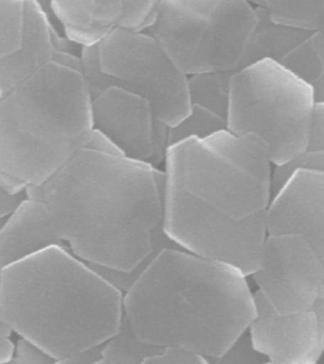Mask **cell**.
Here are the masks:
<instances>
[{
  "mask_svg": "<svg viewBox=\"0 0 324 364\" xmlns=\"http://www.w3.org/2000/svg\"><path fill=\"white\" fill-rule=\"evenodd\" d=\"M307 149L324 150V104L315 105L314 121Z\"/></svg>",
  "mask_w": 324,
  "mask_h": 364,
  "instance_id": "28",
  "label": "cell"
},
{
  "mask_svg": "<svg viewBox=\"0 0 324 364\" xmlns=\"http://www.w3.org/2000/svg\"><path fill=\"white\" fill-rule=\"evenodd\" d=\"M249 0H158L144 31L188 76L235 73L257 25Z\"/></svg>",
  "mask_w": 324,
  "mask_h": 364,
  "instance_id": "7",
  "label": "cell"
},
{
  "mask_svg": "<svg viewBox=\"0 0 324 364\" xmlns=\"http://www.w3.org/2000/svg\"><path fill=\"white\" fill-rule=\"evenodd\" d=\"M48 4L65 37L81 48L98 45L124 16L122 0H48Z\"/></svg>",
  "mask_w": 324,
  "mask_h": 364,
  "instance_id": "15",
  "label": "cell"
},
{
  "mask_svg": "<svg viewBox=\"0 0 324 364\" xmlns=\"http://www.w3.org/2000/svg\"><path fill=\"white\" fill-rule=\"evenodd\" d=\"M147 363L205 364L207 363V360L203 355L189 350L167 346L163 347L159 354L149 358Z\"/></svg>",
  "mask_w": 324,
  "mask_h": 364,
  "instance_id": "27",
  "label": "cell"
},
{
  "mask_svg": "<svg viewBox=\"0 0 324 364\" xmlns=\"http://www.w3.org/2000/svg\"><path fill=\"white\" fill-rule=\"evenodd\" d=\"M26 198V193H11L0 186V218H9Z\"/></svg>",
  "mask_w": 324,
  "mask_h": 364,
  "instance_id": "29",
  "label": "cell"
},
{
  "mask_svg": "<svg viewBox=\"0 0 324 364\" xmlns=\"http://www.w3.org/2000/svg\"><path fill=\"white\" fill-rule=\"evenodd\" d=\"M273 21L306 31L324 26V0H261Z\"/></svg>",
  "mask_w": 324,
  "mask_h": 364,
  "instance_id": "18",
  "label": "cell"
},
{
  "mask_svg": "<svg viewBox=\"0 0 324 364\" xmlns=\"http://www.w3.org/2000/svg\"><path fill=\"white\" fill-rule=\"evenodd\" d=\"M163 229L182 249L252 275L269 235L272 161L259 136L189 139L165 156Z\"/></svg>",
  "mask_w": 324,
  "mask_h": 364,
  "instance_id": "2",
  "label": "cell"
},
{
  "mask_svg": "<svg viewBox=\"0 0 324 364\" xmlns=\"http://www.w3.org/2000/svg\"><path fill=\"white\" fill-rule=\"evenodd\" d=\"M249 1L256 7H261V0H249Z\"/></svg>",
  "mask_w": 324,
  "mask_h": 364,
  "instance_id": "35",
  "label": "cell"
},
{
  "mask_svg": "<svg viewBox=\"0 0 324 364\" xmlns=\"http://www.w3.org/2000/svg\"><path fill=\"white\" fill-rule=\"evenodd\" d=\"M93 129L128 159L158 168L168 150V125L144 97L110 85L91 98Z\"/></svg>",
  "mask_w": 324,
  "mask_h": 364,
  "instance_id": "10",
  "label": "cell"
},
{
  "mask_svg": "<svg viewBox=\"0 0 324 364\" xmlns=\"http://www.w3.org/2000/svg\"><path fill=\"white\" fill-rule=\"evenodd\" d=\"M312 311L314 313L315 324H317L318 348L323 355L324 353V289L313 304Z\"/></svg>",
  "mask_w": 324,
  "mask_h": 364,
  "instance_id": "31",
  "label": "cell"
},
{
  "mask_svg": "<svg viewBox=\"0 0 324 364\" xmlns=\"http://www.w3.org/2000/svg\"><path fill=\"white\" fill-rule=\"evenodd\" d=\"M80 59L91 98L110 85L124 88L149 101L168 127L189 113L187 74L146 31L119 26L98 45L82 47Z\"/></svg>",
  "mask_w": 324,
  "mask_h": 364,
  "instance_id": "8",
  "label": "cell"
},
{
  "mask_svg": "<svg viewBox=\"0 0 324 364\" xmlns=\"http://www.w3.org/2000/svg\"><path fill=\"white\" fill-rule=\"evenodd\" d=\"M104 343L99 344L90 347V348L82 350L76 353L70 358H65L61 363L68 364H88V363H101L102 358V350H104Z\"/></svg>",
  "mask_w": 324,
  "mask_h": 364,
  "instance_id": "30",
  "label": "cell"
},
{
  "mask_svg": "<svg viewBox=\"0 0 324 364\" xmlns=\"http://www.w3.org/2000/svg\"><path fill=\"white\" fill-rule=\"evenodd\" d=\"M246 275L185 250L163 249L124 296L139 340L220 358L255 317Z\"/></svg>",
  "mask_w": 324,
  "mask_h": 364,
  "instance_id": "3",
  "label": "cell"
},
{
  "mask_svg": "<svg viewBox=\"0 0 324 364\" xmlns=\"http://www.w3.org/2000/svg\"><path fill=\"white\" fill-rule=\"evenodd\" d=\"M10 363L51 364L56 363V361L33 341L20 338L14 344V355Z\"/></svg>",
  "mask_w": 324,
  "mask_h": 364,
  "instance_id": "26",
  "label": "cell"
},
{
  "mask_svg": "<svg viewBox=\"0 0 324 364\" xmlns=\"http://www.w3.org/2000/svg\"><path fill=\"white\" fill-rule=\"evenodd\" d=\"M6 219L0 218V229H1V227L3 226V224H4Z\"/></svg>",
  "mask_w": 324,
  "mask_h": 364,
  "instance_id": "36",
  "label": "cell"
},
{
  "mask_svg": "<svg viewBox=\"0 0 324 364\" xmlns=\"http://www.w3.org/2000/svg\"><path fill=\"white\" fill-rule=\"evenodd\" d=\"M162 349L163 347L139 340L124 313L118 331L104 343L101 363L146 364Z\"/></svg>",
  "mask_w": 324,
  "mask_h": 364,
  "instance_id": "19",
  "label": "cell"
},
{
  "mask_svg": "<svg viewBox=\"0 0 324 364\" xmlns=\"http://www.w3.org/2000/svg\"><path fill=\"white\" fill-rule=\"evenodd\" d=\"M164 190V171L82 148L26 196L73 255L114 269L108 278L126 292L162 250H184L163 229Z\"/></svg>",
  "mask_w": 324,
  "mask_h": 364,
  "instance_id": "1",
  "label": "cell"
},
{
  "mask_svg": "<svg viewBox=\"0 0 324 364\" xmlns=\"http://www.w3.org/2000/svg\"><path fill=\"white\" fill-rule=\"evenodd\" d=\"M70 40L61 37L53 20L34 0L28 6L21 48L0 60V97L30 78L48 63L56 61L81 70L80 55L70 50Z\"/></svg>",
  "mask_w": 324,
  "mask_h": 364,
  "instance_id": "13",
  "label": "cell"
},
{
  "mask_svg": "<svg viewBox=\"0 0 324 364\" xmlns=\"http://www.w3.org/2000/svg\"><path fill=\"white\" fill-rule=\"evenodd\" d=\"M256 314L249 331L256 349L269 363L314 364L320 360L318 330L312 309L298 314H281L257 290Z\"/></svg>",
  "mask_w": 324,
  "mask_h": 364,
  "instance_id": "11",
  "label": "cell"
},
{
  "mask_svg": "<svg viewBox=\"0 0 324 364\" xmlns=\"http://www.w3.org/2000/svg\"><path fill=\"white\" fill-rule=\"evenodd\" d=\"M11 334V329L9 328V326L3 320L1 314H0V337H10Z\"/></svg>",
  "mask_w": 324,
  "mask_h": 364,
  "instance_id": "33",
  "label": "cell"
},
{
  "mask_svg": "<svg viewBox=\"0 0 324 364\" xmlns=\"http://www.w3.org/2000/svg\"><path fill=\"white\" fill-rule=\"evenodd\" d=\"M266 224L269 233L303 236L324 267V172L296 171L273 196Z\"/></svg>",
  "mask_w": 324,
  "mask_h": 364,
  "instance_id": "12",
  "label": "cell"
},
{
  "mask_svg": "<svg viewBox=\"0 0 324 364\" xmlns=\"http://www.w3.org/2000/svg\"><path fill=\"white\" fill-rule=\"evenodd\" d=\"M315 102L311 87L274 60L241 68L230 80L227 131L263 139L273 165L308 148Z\"/></svg>",
  "mask_w": 324,
  "mask_h": 364,
  "instance_id": "6",
  "label": "cell"
},
{
  "mask_svg": "<svg viewBox=\"0 0 324 364\" xmlns=\"http://www.w3.org/2000/svg\"><path fill=\"white\" fill-rule=\"evenodd\" d=\"M232 73L215 71L188 76L190 105H200L227 119Z\"/></svg>",
  "mask_w": 324,
  "mask_h": 364,
  "instance_id": "20",
  "label": "cell"
},
{
  "mask_svg": "<svg viewBox=\"0 0 324 364\" xmlns=\"http://www.w3.org/2000/svg\"><path fill=\"white\" fill-rule=\"evenodd\" d=\"M14 351V343L10 337H0V364L10 363Z\"/></svg>",
  "mask_w": 324,
  "mask_h": 364,
  "instance_id": "32",
  "label": "cell"
},
{
  "mask_svg": "<svg viewBox=\"0 0 324 364\" xmlns=\"http://www.w3.org/2000/svg\"><path fill=\"white\" fill-rule=\"evenodd\" d=\"M122 290L68 247L53 246L0 275V314L61 363L109 340L124 314Z\"/></svg>",
  "mask_w": 324,
  "mask_h": 364,
  "instance_id": "4",
  "label": "cell"
},
{
  "mask_svg": "<svg viewBox=\"0 0 324 364\" xmlns=\"http://www.w3.org/2000/svg\"><path fill=\"white\" fill-rule=\"evenodd\" d=\"M124 16L121 27L144 31L152 21L158 0H122Z\"/></svg>",
  "mask_w": 324,
  "mask_h": 364,
  "instance_id": "25",
  "label": "cell"
},
{
  "mask_svg": "<svg viewBox=\"0 0 324 364\" xmlns=\"http://www.w3.org/2000/svg\"><path fill=\"white\" fill-rule=\"evenodd\" d=\"M92 132L82 70L48 63L0 97V186L22 193L44 183L88 147Z\"/></svg>",
  "mask_w": 324,
  "mask_h": 364,
  "instance_id": "5",
  "label": "cell"
},
{
  "mask_svg": "<svg viewBox=\"0 0 324 364\" xmlns=\"http://www.w3.org/2000/svg\"><path fill=\"white\" fill-rule=\"evenodd\" d=\"M257 25L244 48L237 70L266 59L281 62L312 33L273 21L264 8L257 7Z\"/></svg>",
  "mask_w": 324,
  "mask_h": 364,
  "instance_id": "16",
  "label": "cell"
},
{
  "mask_svg": "<svg viewBox=\"0 0 324 364\" xmlns=\"http://www.w3.org/2000/svg\"><path fill=\"white\" fill-rule=\"evenodd\" d=\"M298 170H314L324 172V150L306 149L286 161V164L274 165L271 176L272 198L288 181L290 176Z\"/></svg>",
  "mask_w": 324,
  "mask_h": 364,
  "instance_id": "23",
  "label": "cell"
},
{
  "mask_svg": "<svg viewBox=\"0 0 324 364\" xmlns=\"http://www.w3.org/2000/svg\"><path fill=\"white\" fill-rule=\"evenodd\" d=\"M227 131V119L200 105H190L189 113L168 127V148L189 139H207Z\"/></svg>",
  "mask_w": 324,
  "mask_h": 364,
  "instance_id": "21",
  "label": "cell"
},
{
  "mask_svg": "<svg viewBox=\"0 0 324 364\" xmlns=\"http://www.w3.org/2000/svg\"><path fill=\"white\" fill-rule=\"evenodd\" d=\"M258 290L281 314L312 309L324 289V267L306 239L295 232L269 233L258 269Z\"/></svg>",
  "mask_w": 324,
  "mask_h": 364,
  "instance_id": "9",
  "label": "cell"
},
{
  "mask_svg": "<svg viewBox=\"0 0 324 364\" xmlns=\"http://www.w3.org/2000/svg\"><path fill=\"white\" fill-rule=\"evenodd\" d=\"M47 13L48 16L53 20V14H51L50 4H48V0H34Z\"/></svg>",
  "mask_w": 324,
  "mask_h": 364,
  "instance_id": "34",
  "label": "cell"
},
{
  "mask_svg": "<svg viewBox=\"0 0 324 364\" xmlns=\"http://www.w3.org/2000/svg\"><path fill=\"white\" fill-rule=\"evenodd\" d=\"M53 246L65 247L54 233L44 205L26 198L0 229V275L11 264Z\"/></svg>",
  "mask_w": 324,
  "mask_h": 364,
  "instance_id": "14",
  "label": "cell"
},
{
  "mask_svg": "<svg viewBox=\"0 0 324 364\" xmlns=\"http://www.w3.org/2000/svg\"><path fill=\"white\" fill-rule=\"evenodd\" d=\"M280 63L311 87L317 104H324V26L312 31Z\"/></svg>",
  "mask_w": 324,
  "mask_h": 364,
  "instance_id": "17",
  "label": "cell"
},
{
  "mask_svg": "<svg viewBox=\"0 0 324 364\" xmlns=\"http://www.w3.org/2000/svg\"><path fill=\"white\" fill-rule=\"evenodd\" d=\"M31 0H0V60L21 48Z\"/></svg>",
  "mask_w": 324,
  "mask_h": 364,
  "instance_id": "22",
  "label": "cell"
},
{
  "mask_svg": "<svg viewBox=\"0 0 324 364\" xmlns=\"http://www.w3.org/2000/svg\"><path fill=\"white\" fill-rule=\"evenodd\" d=\"M210 363H246L260 364L269 363L266 357L259 352L252 338L250 337L249 329L236 338L234 343L229 347V349L221 355L215 358Z\"/></svg>",
  "mask_w": 324,
  "mask_h": 364,
  "instance_id": "24",
  "label": "cell"
}]
</instances>
